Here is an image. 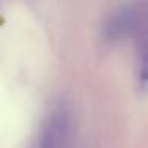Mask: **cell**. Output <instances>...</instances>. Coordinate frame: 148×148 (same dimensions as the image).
I'll return each mask as SVG.
<instances>
[{"label":"cell","mask_w":148,"mask_h":148,"mask_svg":"<svg viewBox=\"0 0 148 148\" xmlns=\"http://www.w3.org/2000/svg\"><path fill=\"white\" fill-rule=\"evenodd\" d=\"M138 26V13L132 7H119L112 16L108 18L105 26V34L108 38L116 40L123 35L132 32Z\"/></svg>","instance_id":"cell-1"},{"label":"cell","mask_w":148,"mask_h":148,"mask_svg":"<svg viewBox=\"0 0 148 148\" xmlns=\"http://www.w3.org/2000/svg\"><path fill=\"white\" fill-rule=\"evenodd\" d=\"M140 89L143 92H148V48L145 49L143 59H142V67H140V77H138Z\"/></svg>","instance_id":"cell-2"},{"label":"cell","mask_w":148,"mask_h":148,"mask_svg":"<svg viewBox=\"0 0 148 148\" xmlns=\"http://www.w3.org/2000/svg\"><path fill=\"white\" fill-rule=\"evenodd\" d=\"M40 148H56V135L53 127H48L43 134L42 143H40Z\"/></svg>","instance_id":"cell-3"}]
</instances>
